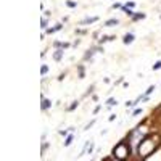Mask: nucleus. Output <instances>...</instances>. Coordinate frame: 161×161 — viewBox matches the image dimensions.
I'll return each instance as SVG.
<instances>
[{
    "mask_svg": "<svg viewBox=\"0 0 161 161\" xmlns=\"http://www.w3.org/2000/svg\"><path fill=\"white\" fill-rule=\"evenodd\" d=\"M50 105H52V101H50V100H47L45 97H42V110H47L48 106H50Z\"/></svg>",
    "mask_w": 161,
    "mask_h": 161,
    "instance_id": "nucleus-7",
    "label": "nucleus"
},
{
    "mask_svg": "<svg viewBox=\"0 0 161 161\" xmlns=\"http://www.w3.org/2000/svg\"><path fill=\"white\" fill-rule=\"evenodd\" d=\"M118 23H119V21H118L116 18H114V20H108V21H105V26H106V28H113V26H118Z\"/></svg>",
    "mask_w": 161,
    "mask_h": 161,
    "instance_id": "nucleus-4",
    "label": "nucleus"
},
{
    "mask_svg": "<svg viewBox=\"0 0 161 161\" xmlns=\"http://www.w3.org/2000/svg\"><path fill=\"white\" fill-rule=\"evenodd\" d=\"M47 71H48L47 66H42V69H40V74H42V76H45V74H47Z\"/></svg>",
    "mask_w": 161,
    "mask_h": 161,
    "instance_id": "nucleus-11",
    "label": "nucleus"
},
{
    "mask_svg": "<svg viewBox=\"0 0 161 161\" xmlns=\"http://www.w3.org/2000/svg\"><path fill=\"white\" fill-rule=\"evenodd\" d=\"M106 103H108L110 106H113V105H116V100H114V98H110V100L106 101Z\"/></svg>",
    "mask_w": 161,
    "mask_h": 161,
    "instance_id": "nucleus-15",
    "label": "nucleus"
},
{
    "mask_svg": "<svg viewBox=\"0 0 161 161\" xmlns=\"http://www.w3.org/2000/svg\"><path fill=\"white\" fill-rule=\"evenodd\" d=\"M71 142H72V135H69L68 139H66V142H64V147H68V145L71 143Z\"/></svg>",
    "mask_w": 161,
    "mask_h": 161,
    "instance_id": "nucleus-12",
    "label": "nucleus"
},
{
    "mask_svg": "<svg viewBox=\"0 0 161 161\" xmlns=\"http://www.w3.org/2000/svg\"><path fill=\"white\" fill-rule=\"evenodd\" d=\"M147 134V131H145V127H137L132 131V134H131V140L134 142V143H137V142H142V137Z\"/></svg>",
    "mask_w": 161,
    "mask_h": 161,
    "instance_id": "nucleus-3",
    "label": "nucleus"
},
{
    "mask_svg": "<svg viewBox=\"0 0 161 161\" xmlns=\"http://www.w3.org/2000/svg\"><path fill=\"white\" fill-rule=\"evenodd\" d=\"M76 106H77V101H74V103H72L71 106H69V110H74V108H76Z\"/></svg>",
    "mask_w": 161,
    "mask_h": 161,
    "instance_id": "nucleus-16",
    "label": "nucleus"
},
{
    "mask_svg": "<svg viewBox=\"0 0 161 161\" xmlns=\"http://www.w3.org/2000/svg\"><path fill=\"white\" fill-rule=\"evenodd\" d=\"M61 28H63V26H61V24H56V26H55V28H50V29H48V34H53V32H56V31H60V29Z\"/></svg>",
    "mask_w": 161,
    "mask_h": 161,
    "instance_id": "nucleus-8",
    "label": "nucleus"
},
{
    "mask_svg": "<svg viewBox=\"0 0 161 161\" xmlns=\"http://www.w3.org/2000/svg\"><path fill=\"white\" fill-rule=\"evenodd\" d=\"M61 56H63V50H56V53L53 55V58H55V60H60Z\"/></svg>",
    "mask_w": 161,
    "mask_h": 161,
    "instance_id": "nucleus-9",
    "label": "nucleus"
},
{
    "mask_svg": "<svg viewBox=\"0 0 161 161\" xmlns=\"http://www.w3.org/2000/svg\"><path fill=\"white\" fill-rule=\"evenodd\" d=\"M40 24H42L40 28H42V29H45V28H47V20H45V18H42V21H40Z\"/></svg>",
    "mask_w": 161,
    "mask_h": 161,
    "instance_id": "nucleus-10",
    "label": "nucleus"
},
{
    "mask_svg": "<svg viewBox=\"0 0 161 161\" xmlns=\"http://www.w3.org/2000/svg\"><path fill=\"white\" fill-rule=\"evenodd\" d=\"M153 69H161V61H156V63L153 64Z\"/></svg>",
    "mask_w": 161,
    "mask_h": 161,
    "instance_id": "nucleus-13",
    "label": "nucleus"
},
{
    "mask_svg": "<svg viewBox=\"0 0 161 161\" xmlns=\"http://www.w3.org/2000/svg\"><path fill=\"white\" fill-rule=\"evenodd\" d=\"M97 20H98L97 16H92V18H85V20L80 21V24H90V23H95Z\"/></svg>",
    "mask_w": 161,
    "mask_h": 161,
    "instance_id": "nucleus-5",
    "label": "nucleus"
},
{
    "mask_svg": "<svg viewBox=\"0 0 161 161\" xmlns=\"http://www.w3.org/2000/svg\"><path fill=\"white\" fill-rule=\"evenodd\" d=\"M129 155H131V147L126 142H119L113 150V156L118 158V160H126Z\"/></svg>",
    "mask_w": 161,
    "mask_h": 161,
    "instance_id": "nucleus-2",
    "label": "nucleus"
},
{
    "mask_svg": "<svg viewBox=\"0 0 161 161\" xmlns=\"http://www.w3.org/2000/svg\"><path fill=\"white\" fill-rule=\"evenodd\" d=\"M143 18H145V15H143V13H140V15H137V16H134V20H143Z\"/></svg>",
    "mask_w": 161,
    "mask_h": 161,
    "instance_id": "nucleus-14",
    "label": "nucleus"
},
{
    "mask_svg": "<svg viewBox=\"0 0 161 161\" xmlns=\"http://www.w3.org/2000/svg\"><path fill=\"white\" fill-rule=\"evenodd\" d=\"M122 40H124V44H132L134 42V34H126Z\"/></svg>",
    "mask_w": 161,
    "mask_h": 161,
    "instance_id": "nucleus-6",
    "label": "nucleus"
},
{
    "mask_svg": "<svg viewBox=\"0 0 161 161\" xmlns=\"http://www.w3.org/2000/svg\"><path fill=\"white\" fill-rule=\"evenodd\" d=\"M156 147H158V142L155 137H147V139H143L142 143L139 145V155H140V158L150 156V155L155 152Z\"/></svg>",
    "mask_w": 161,
    "mask_h": 161,
    "instance_id": "nucleus-1",
    "label": "nucleus"
}]
</instances>
